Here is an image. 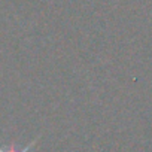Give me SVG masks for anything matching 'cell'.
Returning a JSON list of instances; mask_svg holds the SVG:
<instances>
[{
	"instance_id": "1",
	"label": "cell",
	"mask_w": 152,
	"mask_h": 152,
	"mask_svg": "<svg viewBox=\"0 0 152 152\" xmlns=\"http://www.w3.org/2000/svg\"><path fill=\"white\" fill-rule=\"evenodd\" d=\"M39 137H40V136H37V137H36L34 140H31V142H30L28 145H26V146H24V148H23L21 151H17V149H15V145H11L9 148H0V152H28V151L31 149V146H34V145L37 143Z\"/></svg>"
}]
</instances>
